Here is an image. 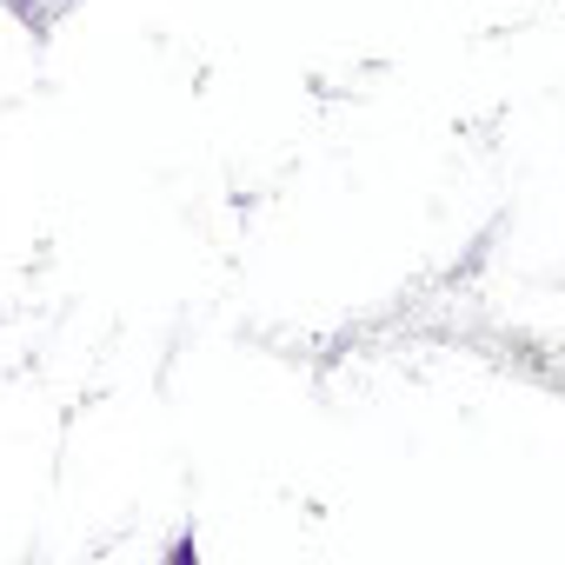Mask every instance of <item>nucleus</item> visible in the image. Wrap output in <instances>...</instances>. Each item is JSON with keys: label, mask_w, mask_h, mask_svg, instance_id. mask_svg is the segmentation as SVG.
<instances>
[]
</instances>
